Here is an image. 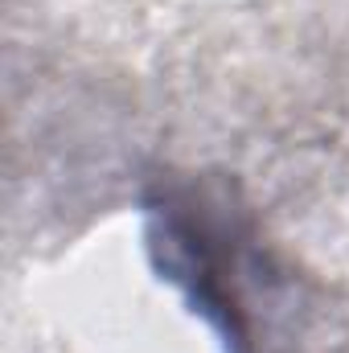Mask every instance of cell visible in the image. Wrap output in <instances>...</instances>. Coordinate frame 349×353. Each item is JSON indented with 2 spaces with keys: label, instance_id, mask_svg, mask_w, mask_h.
Masks as SVG:
<instances>
[{
  "label": "cell",
  "instance_id": "1",
  "mask_svg": "<svg viewBox=\"0 0 349 353\" xmlns=\"http://www.w3.org/2000/svg\"><path fill=\"white\" fill-rule=\"evenodd\" d=\"M148 251L157 271L185 292L226 341V353L255 350V292L263 267L251 247L247 222L222 189H161L148 201Z\"/></svg>",
  "mask_w": 349,
  "mask_h": 353
}]
</instances>
